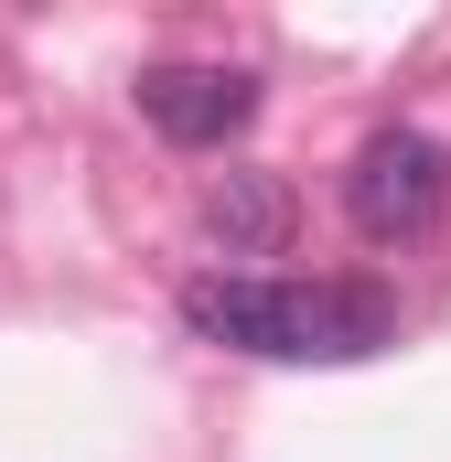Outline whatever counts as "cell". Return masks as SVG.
<instances>
[{"label": "cell", "instance_id": "cell-1", "mask_svg": "<svg viewBox=\"0 0 451 462\" xmlns=\"http://www.w3.org/2000/svg\"><path fill=\"white\" fill-rule=\"evenodd\" d=\"M183 323L226 355L269 365H354L398 345V301L376 280H269V269H205L183 280Z\"/></svg>", "mask_w": 451, "mask_h": 462}, {"label": "cell", "instance_id": "cell-3", "mask_svg": "<svg viewBox=\"0 0 451 462\" xmlns=\"http://www.w3.org/2000/svg\"><path fill=\"white\" fill-rule=\"evenodd\" d=\"M140 118H151L172 151H226V140L258 118V76H247V65H151V76H140Z\"/></svg>", "mask_w": 451, "mask_h": 462}, {"label": "cell", "instance_id": "cell-4", "mask_svg": "<svg viewBox=\"0 0 451 462\" xmlns=\"http://www.w3.org/2000/svg\"><path fill=\"white\" fill-rule=\"evenodd\" d=\"M205 236L226 258H280L290 247V183L280 172H226L205 183Z\"/></svg>", "mask_w": 451, "mask_h": 462}, {"label": "cell", "instance_id": "cell-2", "mask_svg": "<svg viewBox=\"0 0 451 462\" xmlns=\"http://www.w3.org/2000/svg\"><path fill=\"white\" fill-rule=\"evenodd\" d=\"M344 216L365 247H409L451 216V151L430 129H376L354 162H344Z\"/></svg>", "mask_w": 451, "mask_h": 462}]
</instances>
